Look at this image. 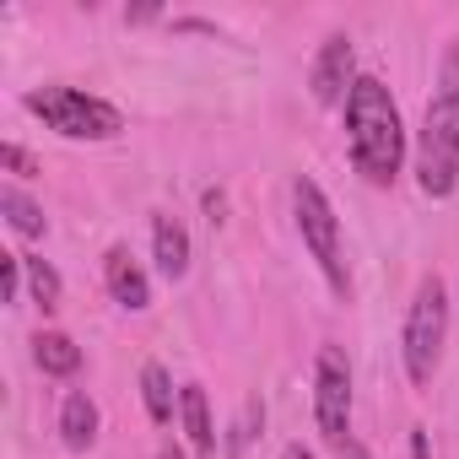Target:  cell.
Listing matches in <instances>:
<instances>
[{
	"label": "cell",
	"instance_id": "16",
	"mask_svg": "<svg viewBox=\"0 0 459 459\" xmlns=\"http://www.w3.org/2000/svg\"><path fill=\"white\" fill-rule=\"evenodd\" d=\"M265 427V405L260 400H249L244 405V416H238V427H233V443H227V459H244V448L255 443V432Z\"/></svg>",
	"mask_w": 459,
	"mask_h": 459
},
{
	"label": "cell",
	"instance_id": "12",
	"mask_svg": "<svg viewBox=\"0 0 459 459\" xmlns=\"http://www.w3.org/2000/svg\"><path fill=\"white\" fill-rule=\"evenodd\" d=\"M0 211H6V227L17 238H44L49 233V216H44V205L39 200H28V189L22 184H0Z\"/></svg>",
	"mask_w": 459,
	"mask_h": 459
},
{
	"label": "cell",
	"instance_id": "4",
	"mask_svg": "<svg viewBox=\"0 0 459 459\" xmlns=\"http://www.w3.org/2000/svg\"><path fill=\"white\" fill-rule=\"evenodd\" d=\"M448 346V281L443 276H421L416 298L405 308V330H400V357H405V378L416 389L432 384L437 362Z\"/></svg>",
	"mask_w": 459,
	"mask_h": 459
},
{
	"label": "cell",
	"instance_id": "3",
	"mask_svg": "<svg viewBox=\"0 0 459 459\" xmlns=\"http://www.w3.org/2000/svg\"><path fill=\"white\" fill-rule=\"evenodd\" d=\"M22 108H28L33 119H44V125H49L55 135H65V141H114V135L125 130V114H119L108 98L82 92V87H65V82L33 87V92L22 98Z\"/></svg>",
	"mask_w": 459,
	"mask_h": 459
},
{
	"label": "cell",
	"instance_id": "1",
	"mask_svg": "<svg viewBox=\"0 0 459 459\" xmlns=\"http://www.w3.org/2000/svg\"><path fill=\"white\" fill-rule=\"evenodd\" d=\"M346 146H351V168L373 189H389L405 168V119L378 76H357L346 98Z\"/></svg>",
	"mask_w": 459,
	"mask_h": 459
},
{
	"label": "cell",
	"instance_id": "11",
	"mask_svg": "<svg viewBox=\"0 0 459 459\" xmlns=\"http://www.w3.org/2000/svg\"><path fill=\"white\" fill-rule=\"evenodd\" d=\"M178 421H184V437L200 459H216V421H211V400L200 384H178Z\"/></svg>",
	"mask_w": 459,
	"mask_h": 459
},
{
	"label": "cell",
	"instance_id": "8",
	"mask_svg": "<svg viewBox=\"0 0 459 459\" xmlns=\"http://www.w3.org/2000/svg\"><path fill=\"white\" fill-rule=\"evenodd\" d=\"M103 281H108V298H114L119 308H130V314H146V308H152V281H146L141 260H135L125 244H114V249L103 255Z\"/></svg>",
	"mask_w": 459,
	"mask_h": 459
},
{
	"label": "cell",
	"instance_id": "18",
	"mask_svg": "<svg viewBox=\"0 0 459 459\" xmlns=\"http://www.w3.org/2000/svg\"><path fill=\"white\" fill-rule=\"evenodd\" d=\"M22 281H28V271H22V255H0V298H6V303H17V298H22Z\"/></svg>",
	"mask_w": 459,
	"mask_h": 459
},
{
	"label": "cell",
	"instance_id": "19",
	"mask_svg": "<svg viewBox=\"0 0 459 459\" xmlns=\"http://www.w3.org/2000/svg\"><path fill=\"white\" fill-rule=\"evenodd\" d=\"M335 459H373V454H368V448L351 437V443H341V448H335Z\"/></svg>",
	"mask_w": 459,
	"mask_h": 459
},
{
	"label": "cell",
	"instance_id": "13",
	"mask_svg": "<svg viewBox=\"0 0 459 459\" xmlns=\"http://www.w3.org/2000/svg\"><path fill=\"white\" fill-rule=\"evenodd\" d=\"M33 362H39V373H49V378H71V373L82 368V346H76L65 330H39V335H33Z\"/></svg>",
	"mask_w": 459,
	"mask_h": 459
},
{
	"label": "cell",
	"instance_id": "20",
	"mask_svg": "<svg viewBox=\"0 0 459 459\" xmlns=\"http://www.w3.org/2000/svg\"><path fill=\"white\" fill-rule=\"evenodd\" d=\"M157 17H162L157 6H135V12H125V22H157Z\"/></svg>",
	"mask_w": 459,
	"mask_h": 459
},
{
	"label": "cell",
	"instance_id": "15",
	"mask_svg": "<svg viewBox=\"0 0 459 459\" xmlns=\"http://www.w3.org/2000/svg\"><path fill=\"white\" fill-rule=\"evenodd\" d=\"M22 271H28V292H33V303H39L44 314H60V303H65V281H60V271H55L44 255H22Z\"/></svg>",
	"mask_w": 459,
	"mask_h": 459
},
{
	"label": "cell",
	"instance_id": "17",
	"mask_svg": "<svg viewBox=\"0 0 459 459\" xmlns=\"http://www.w3.org/2000/svg\"><path fill=\"white\" fill-rule=\"evenodd\" d=\"M0 168L12 173V184H17V178H33V173H39L33 152H28V146H17V141H6V146H0Z\"/></svg>",
	"mask_w": 459,
	"mask_h": 459
},
{
	"label": "cell",
	"instance_id": "23",
	"mask_svg": "<svg viewBox=\"0 0 459 459\" xmlns=\"http://www.w3.org/2000/svg\"><path fill=\"white\" fill-rule=\"evenodd\" d=\"M157 459H189V454H184L178 443H162V448H157Z\"/></svg>",
	"mask_w": 459,
	"mask_h": 459
},
{
	"label": "cell",
	"instance_id": "21",
	"mask_svg": "<svg viewBox=\"0 0 459 459\" xmlns=\"http://www.w3.org/2000/svg\"><path fill=\"white\" fill-rule=\"evenodd\" d=\"M281 459H314V448H303V443H287V448H281Z\"/></svg>",
	"mask_w": 459,
	"mask_h": 459
},
{
	"label": "cell",
	"instance_id": "10",
	"mask_svg": "<svg viewBox=\"0 0 459 459\" xmlns=\"http://www.w3.org/2000/svg\"><path fill=\"white\" fill-rule=\"evenodd\" d=\"M152 260L168 281L189 276V233H184L178 216H152Z\"/></svg>",
	"mask_w": 459,
	"mask_h": 459
},
{
	"label": "cell",
	"instance_id": "6",
	"mask_svg": "<svg viewBox=\"0 0 459 459\" xmlns=\"http://www.w3.org/2000/svg\"><path fill=\"white\" fill-rule=\"evenodd\" d=\"M314 421L330 448L351 443V362L341 346H319L314 357Z\"/></svg>",
	"mask_w": 459,
	"mask_h": 459
},
{
	"label": "cell",
	"instance_id": "7",
	"mask_svg": "<svg viewBox=\"0 0 459 459\" xmlns=\"http://www.w3.org/2000/svg\"><path fill=\"white\" fill-rule=\"evenodd\" d=\"M308 87H314V103H325V108H346V98H351V87H357V49H351V39L346 33H330L325 44H319V55H314V71H308Z\"/></svg>",
	"mask_w": 459,
	"mask_h": 459
},
{
	"label": "cell",
	"instance_id": "9",
	"mask_svg": "<svg viewBox=\"0 0 459 459\" xmlns=\"http://www.w3.org/2000/svg\"><path fill=\"white\" fill-rule=\"evenodd\" d=\"M98 427H103L98 400H92L87 389H65V400H60V443H65L71 454H87V448L98 443Z\"/></svg>",
	"mask_w": 459,
	"mask_h": 459
},
{
	"label": "cell",
	"instance_id": "22",
	"mask_svg": "<svg viewBox=\"0 0 459 459\" xmlns=\"http://www.w3.org/2000/svg\"><path fill=\"white\" fill-rule=\"evenodd\" d=\"M411 454H416V459H427V432H421V427H416V437H411Z\"/></svg>",
	"mask_w": 459,
	"mask_h": 459
},
{
	"label": "cell",
	"instance_id": "5",
	"mask_svg": "<svg viewBox=\"0 0 459 459\" xmlns=\"http://www.w3.org/2000/svg\"><path fill=\"white\" fill-rule=\"evenodd\" d=\"M292 216H298L303 249H308L314 265L325 271L330 292L346 303V298H351V271H346V249H341V216H335L330 195L319 189V178H308V173L292 178Z\"/></svg>",
	"mask_w": 459,
	"mask_h": 459
},
{
	"label": "cell",
	"instance_id": "2",
	"mask_svg": "<svg viewBox=\"0 0 459 459\" xmlns=\"http://www.w3.org/2000/svg\"><path fill=\"white\" fill-rule=\"evenodd\" d=\"M416 184L432 200H448L459 189V44L443 49L437 87L416 130Z\"/></svg>",
	"mask_w": 459,
	"mask_h": 459
},
{
	"label": "cell",
	"instance_id": "14",
	"mask_svg": "<svg viewBox=\"0 0 459 459\" xmlns=\"http://www.w3.org/2000/svg\"><path fill=\"white\" fill-rule=\"evenodd\" d=\"M141 405H146V416H152L157 427L173 421V411H178V389H173V373H168L162 362H146V368H141Z\"/></svg>",
	"mask_w": 459,
	"mask_h": 459
}]
</instances>
